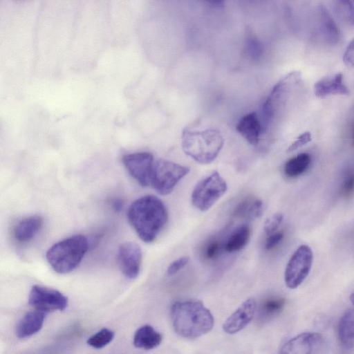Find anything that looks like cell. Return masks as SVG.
Instances as JSON below:
<instances>
[{"label": "cell", "instance_id": "obj_1", "mask_svg": "<svg viewBox=\"0 0 354 354\" xmlns=\"http://www.w3.org/2000/svg\"><path fill=\"white\" fill-rule=\"evenodd\" d=\"M127 217L140 239L145 243H151L167 224L168 212L160 198L147 195L130 205Z\"/></svg>", "mask_w": 354, "mask_h": 354}, {"label": "cell", "instance_id": "obj_34", "mask_svg": "<svg viewBox=\"0 0 354 354\" xmlns=\"http://www.w3.org/2000/svg\"><path fill=\"white\" fill-rule=\"evenodd\" d=\"M343 61L347 66L354 68V38L346 46L343 55Z\"/></svg>", "mask_w": 354, "mask_h": 354}, {"label": "cell", "instance_id": "obj_14", "mask_svg": "<svg viewBox=\"0 0 354 354\" xmlns=\"http://www.w3.org/2000/svg\"><path fill=\"white\" fill-rule=\"evenodd\" d=\"M317 31L321 39L330 46L339 44L341 32L328 10L323 5L317 10Z\"/></svg>", "mask_w": 354, "mask_h": 354}, {"label": "cell", "instance_id": "obj_25", "mask_svg": "<svg viewBox=\"0 0 354 354\" xmlns=\"http://www.w3.org/2000/svg\"><path fill=\"white\" fill-rule=\"evenodd\" d=\"M285 306V299L280 297L266 299L261 304L259 311V317L262 320L273 318L281 313Z\"/></svg>", "mask_w": 354, "mask_h": 354}, {"label": "cell", "instance_id": "obj_7", "mask_svg": "<svg viewBox=\"0 0 354 354\" xmlns=\"http://www.w3.org/2000/svg\"><path fill=\"white\" fill-rule=\"evenodd\" d=\"M189 171L187 166L159 159L153 164L150 185L159 194L167 195Z\"/></svg>", "mask_w": 354, "mask_h": 354}, {"label": "cell", "instance_id": "obj_19", "mask_svg": "<svg viewBox=\"0 0 354 354\" xmlns=\"http://www.w3.org/2000/svg\"><path fill=\"white\" fill-rule=\"evenodd\" d=\"M339 341L348 351L354 349V308H349L342 315L337 327Z\"/></svg>", "mask_w": 354, "mask_h": 354}, {"label": "cell", "instance_id": "obj_22", "mask_svg": "<svg viewBox=\"0 0 354 354\" xmlns=\"http://www.w3.org/2000/svg\"><path fill=\"white\" fill-rule=\"evenodd\" d=\"M162 341V335L148 324L140 327L133 336L134 346L145 350H151L158 347Z\"/></svg>", "mask_w": 354, "mask_h": 354}, {"label": "cell", "instance_id": "obj_29", "mask_svg": "<svg viewBox=\"0 0 354 354\" xmlns=\"http://www.w3.org/2000/svg\"><path fill=\"white\" fill-rule=\"evenodd\" d=\"M283 219L281 213H277L267 218L263 225L264 232L268 235L277 230Z\"/></svg>", "mask_w": 354, "mask_h": 354}, {"label": "cell", "instance_id": "obj_10", "mask_svg": "<svg viewBox=\"0 0 354 354\" xmlns=\"http://www.w3.org/2000/svg\"><path fill=\"white\" fill-rule=\"evenodd\" d=\"M122 162L129 174L142 187L150 185L153 157L149 152H136L123 156Z\"/></svg>", "mask_w": 354, "mask_h": 354}, {"label": "cell", "instance_id": "obj_33", "mask_svg": "<svg viewBox=\"0 0 354 354\" xmlns=\"http://www.w3.org/2000/svg\"><path fill=\"white\" fill-rule=\"evenodd\" d=\"M283 238V233L282 232H274L268 234L265 243V248L266 250H271L275 248L279 243H281Z\"/></svg>", "mask_w": 354, "mask_h": 354}, {"label": "cell", "instance_id": "obj_17", "mask_svg": "<svg viewBox=\"0 0 354 354\" xmlns=\"http://www.w3.org/2000/svg\"><path fill=\"white\" fill-rule=\"evenodd\" d=\"M44 319V312L35 310L26 313L17 324L16 335L24 339L35 335L42 328Z\"/></svg>", "mask_w": 354, "mask_h": 354}, {"label": "cell", "instance_id": "obj_28", "mask_svg": "<svg viewBox=\"0 0 354 354\" xmlns=\"http://www.w3.org/2000/svg\"><path fill=\"white\" fill-rule=\"evenodd\" d=\"M115 336L114 332L108 328H102L91 335L87 339V344L95 348H102L112 342Z\"/></svg>", "mask_w": 354, "mask_h": 354}, {"label": "cell", "instance_id": "obj_20", "mask_svg": "<svg viewBox=\"0 0 354 354\" xmlns=\"http://www.w3.org/2000/svg\"><path fill=\"white\" fill-rule=\"evenodd\" d=\"M251 228L248 223H243L236 227L226 236L224 251L234 253L241 250L249 242Z\"/></svg>", "mask_w": 354, "mask_h": 354}, {"label": "cell", "instance_id": "obj_21", "mask_svg": "<svg viewBox=\"0 0 354 354\" xmlns=\"http://www.w3.org/2000/svg\"><path fill=\"white\" fill-rule=\"evenodd\" d=\"M42 222L39 216H31L21 220L14 227L15 239L20 243L29 241L37 234Z\"/></svg>", "mask_w": 354, "mask_h": 354}, {"label": "cell", "instance_id": "obj_36", "mask_svg": "<svg viewBox=\"0 0 354 354\" xmlns=\"http://www.w3.org/2000/svg\"><path fill=\"white\" fill-rule=\"evenodd\" d=\"M350 300L352 304L354 305V292L350 296Z\"/></svg>", "mask_w": 354, "mask_h": 354}, {"label": "cell", "instance_id": "obj_16", "mask_svg": "<svg viewBox=\"0 0 354 354\" xmlns=\"http://www.w3.org/2000/svg\"><path fill=\"white\" fill-rule=\"evenodd\" d=\"M236 131L248 142L257 145L263 131L261 120L255 112L243 115L236 125Z\"/></svg>", "mask_w": 354, "mask_h": 354}, {"label": "cell", "instance_id": "obj_32", "mask_svg": "<svg viewBox=\"0 0 354 354\" xmlns=\"http://www.w3.org/2000/svg\"><path fill=\"white\" fill-rule=\"evenodd\" d=\"M311 134L310 132H305L299 135L297 138L288 148L287 151L291 152L295 151L298 148L305 145L311 141Z\"/></svg>", "mask_w": 354, "mask_h": 354}, {"label": "cell", "instance_id": "obj_11", "mask_svg": "<svg viewBox=\"0 0 354 354\" xmlns=\"http://www.w3.org/2000/svg\"><path fill=\"white\" fill-rule=\"evenodd\" d=\"M142 250L136 243L129 241L120 245L118 252V261L122 274L128 279H133L139 274L142 263Z\"/></svg>", "mask_w": 354, "mask_h": 354}, {"label": "cell", "instance_id": "obj_5", "mask_svg": "<svg viewBox=\"0 0 354 354\" xmlns=\"http://www.w3.org/2000/svg\"><path fill=\"white\" fill-rule=\"evenodd\" d=\"M227 189L225 180L214 171L195 185L191 196L192 203L200 211H207L226 192Z\"/></svg>", "mask_w": 354, "mask_h": 354}, {"label": "cell", "instance_id": "obj_9", "mask_svg": "<svg viewBox=\"0 0 354 354\" xmlns=\"http://www.w3.org/2000/svg\"><path fill=\"white\" fill-rule=\"evenodd\" d=\"M28 303L36 310L53 312L64 310L68 306V299L57 290L35 285L30 291Z\"/></svg>", "mask_w": 354, "mask_h": 354}, {"label": "cell", "instance_id": "obj_4", "mask_svg": "<svg viewBox=\"0 0 354 354\" xmlns=\"http://www.w3.org/2000/svg\"><path fill=\"white\" fill-rule=\"evenodd\" d=\"M88 248L86 238L78 234L55 243L48 249L46 257L56 272L66 274L79 266Z\"/></svg>", "mask_w": 354, "mask_h": 354}, {"label": "cell", "instance_id": "obj_26", "mask_svg": "<svg viewBox=\"0 0 354 354\" xmlns=\"http://www.w3.org/2000/svg\"><path fill=\"white\" fill-rule=\"evenodd\" d=\"M339 18L348 26H354V0H332Z\"/></svg>", "mask_w": 354, "mask_h": 354}, {"label": "cell", "instance_id": "obj_27", "mask_svg": "<svg viewBox=\"0 0 354 354\" xmlns=\"http://www.w3.org/2000/svg\"><path fill=\"white\" fill-rule=\"evenodd\" d=\"M243 52L247 59L258 61L263 55V44L256 37L250 35L245 40Z\"/></svg>", "mask_w": 354, "mask_h": 354}, {"label": "cell", "instance_id": "obj_37", "mask_svg": "<svg viewBox=\"0 0 354 354\" xmlns=\"http://www.w3.org/2000/svg\"><path fill=\"white\" fill-rule=\"evenodd\" d=\"M352 140H353V143L354 145V124H353V130H352Z\"/></svg>", "mask_w": 354, "mask_h": 354}, {"label": "cell", "instance_id": "obj_13", "mask_svg": "<svg viewBox=\"0 0 354 354\" xmlns=\"http://www.w3.org/2000/svg\"><path fill=\"white\" fill-rule=\"evenodd\" d=\"M256 309L257 302L253 297L245 299L224 322L223 331L233 335L242 330L254 318Z\"/></svg>", "mask_w": 354, "mask_h": 354}, {"label": "cell", "instance_id": "obj_12", "mask_svg": "<svg viewBox=\"0 0 354 354\" xmlns=\"http://www.w3.org/2000/svg\"><path fill=\"white\" fill-rule=\"evenodd\" d=\"M323 343L324 338L321 334L314 332L302 333L284 343L280 353L310 354L320 348Z\"/></svg>", "mask_w": 354, "mask_h": 354}, {"label": "cell", "instance_id": "obj_30", "mask_svg": "<svg viewBox=\"0 0 354 354\" xmlns=\"http://www.w3.org/2000/svg\"><path fill=\"white\" fill-rule=\"evenodd\" d=\"M354 192V171H348L343 178L341 193L343 196H348Z\"/></svg>", "mask_w": 354, "mask_h": 354}, {"label": "cell", "instance_id": "obj_8", "mask_svg": "<svg viewBox=\"0 0 354 354\" xmlns=\"http://www.w3.org/2000/svg\"><path fill=\"white\" fill-rule=\"evenodd\" d=\"M313 254L307 245H301L290 258L284 272V281L290 289L299 287L311 270Z\"/></svg>", "mask_w": 354, "mask_h": 354}, {"label": "cell", "instance_id": "obj_24", "mask_svg": "<svg viewBox=\"0 0 354 354\" xmlns=\"http://www.w3.org/2000/svg\"><path fill=\"white\" fill-rule=\"evenodd\" d=\"M224 237L222 235L215 236L205 243L201 250V256L204 260L213 261L219 257L224 251Z\"/></svg>", "mask_w": 354, "mask_h": 354}, {"label": "cell", "instance_id": "obj_23", "mask_svg": "<svg viewBox=\"0 0 354 354\" xmlns=\"http://www.w3.org/2000/svg\"><path fill=\"white\" fill-rule=\"evenodd\" d=\"M311 162L310 156L301 153L289 159L285 164L283 171L287 177L295 178L306 171Z\"/></svg>", "mask_w": 354, "mask_h": 354}, {"label": "cell", "instance_id": "obj_18", "mask_svg": "<svg viewBox=\"0 0 354 354\" xmlns=\"http://www.w3.org/2000/svg\"><path fill=\"white\" fill-rule=\"evenodd\" d=\"M263 212V202L254 196H249L236 204L232 214L235 218L252 221L260 217Z\"/></svg>", "mask_w": 354, "mask_h": 354}, {"label": "cell", "instance_id": "obj_2", "mask_svg": "<svg viewBox=\"0 0 354 354\" xmlns=\"http://www.w3.org/2000/svg\"><path fill=\"white\" fill-rule=\"evenodd\" d=\"M171 319L176 333L186 339L207 334L214 324L212 313L199 300L174 302L171 308Z\"/></svg>", "mask_w": 354, "mask_h": 354}, {"label": "cell", "instance_id": "obj_15", "mask_svg": "<svg viewBox=\"0 0 354 354\" xmlns=\"http://www.w3.org/2000/svg\"><path fill=\"white\" fill-rule=\"evenodd\" d=\"M315 94L318 97H325L330 95H348L349 89L344 84L342 73L327 76L315 83Z\"/></svg>", "mask_w": 354, "mask_h": 354}, {"label": "cell", "instance_id": "obj_35", "mask_svg": "<svg viewBox=\"0 0 354 354\" xmlns=\"http://www.w3.org/2000/svg\"><path fill=\"white\" fill-rule=\"evenodd\" d=\"M207 3L212 6H221L222 5L226 0H204Z\"/></svg>", "mask_w": 354, "mask_h": 354}, {"label": "cell", "instance_id": "obj_6", "mask_svg": "<svg viewBox=\"0 0 354 354\" xmlns=\"http://www.w3.org/2000/svg\"><path fill=\"white\" fill-rule=\"evenodd\" d=\"M301 81L300 73L293 71L281 79L273 86L262 106L261 120L263 129H266L274 120L279 109L285 102L288 91L294 86L299 85Z\"/></svg>", "mask_w": 354, "mask_h": 354}, {"label": "cell", "instance_id": "obj_31", "mask_svg": "<svg viewBox=\"0 0 354 354\" xmlns=\"http://www.w3.org/2000/svg\"><path fill=\"white\" fill-rule=\"evenodd\" d=\"M189 258L187 256H183L172 261L167 269V274L173 276L181 270L189 262Z\"/></svg>", "mask_w": 354, "mask_h": 354}, {"label": "cell", "instance_id": "obj_3", "mask_svg": "<svg viewBox=\"0 0 354 354\" xmlns=\"http://www.w3.org/2000/svg\"><path fill=\"white\" fill-rule=\"evenodd\" d=\"M182 148L186 155L201 164L213 162L223 148L224 139L221 133L214 129L183 131Z\"/></svg>", "mask_w": 354, "mask_h": 354}]
</instances>
